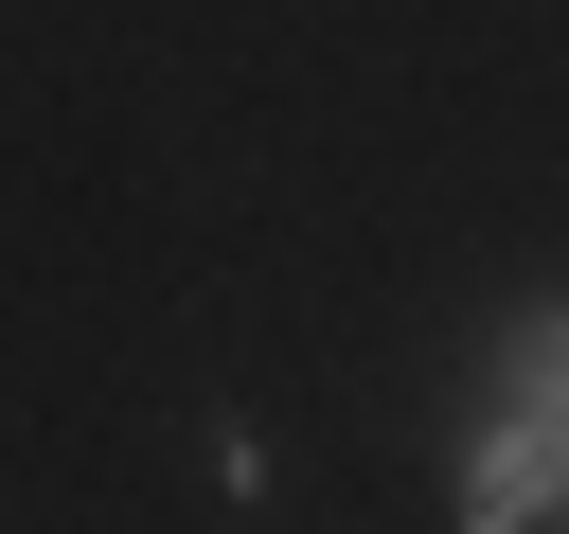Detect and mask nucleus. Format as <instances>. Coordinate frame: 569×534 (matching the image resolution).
<instances>
[{
    "label": "nucleus",
    "instance_id": "obj_1",
    "mask_svg": "<svg viewBox=\"0 0 569 534\" xmlns=\"http://www.w3.org/2000/svg\"><path fill=\"white\" fill-rule=\"evenodd\" d=\"M445 516H462V534H533V516H569V427L498 392L480 445H462V481H445Z\"/></svg>",
    "mask_w": 569,
    "mask_h": 534
},
{
    "label": "nucleus",
    "instance_id": "obj_2",
    "mask_svg": "<svg viewBox=\"0 0 569 534\" xmlns=\"http://www.w3.org/2000/svg\"><path fill=\"white\" fill-rule=\"evenodd\" d=\"M498 392L569 427V303H516V320H498Z\"/></svg>",
    "mask_w": 569,
    "mask_h": 534
}]
</instances>
